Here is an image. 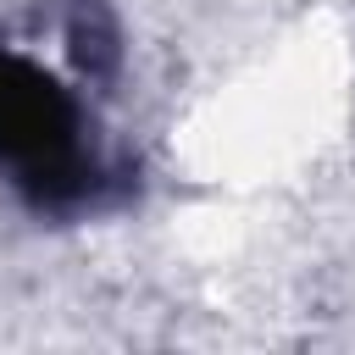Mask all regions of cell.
Returning a JSON list of instances; mask_svg holds the SVG:
<instances>
[{"label":"cell","mask_w":355,"mask_h":355,"mask_svg":"<svg viewBox=\"0 0 355 355\" xmlns=\"http://www.w3.org/2000/svg\"><path fill=\"white\" fill-rule=\"evenodd\" d=\"M0 161L17 166V183L33 205L67 211L89 200L94 166L78 150V105L33 61H0Z\"/></svg>","instance_id":"6da1fadb"},{"label":"cell","mask_w":355,"mask_h":355,"mask_svg":"<svg viewBox=\"0 0 355 355\" xmlns=\"http://www.w3.org/2000/svg\"><path fill=\"white\" fill-rule=\"evenodd\" d=\"M67 44H72V61H78L83 78H111V72H116L122 44H116V22H111L105 0H72Z\"/></svg>","instance_id":"7a4b0ae2"}]
</instances>
